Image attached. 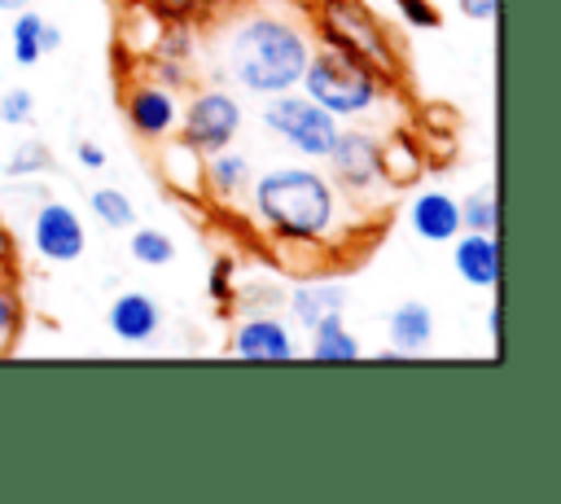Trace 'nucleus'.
<instances>
[{
	"instance_id": "1",
	"label": "nucleus",
	"mask_w": 561,
	"mask_h": 504,
	"mask_svg": "<svg viewBox=\"0 0 561 504\" xmlns=\"http://www.w3.org/2000/svg\"><path fill=\"white\" fill-rule=\"evenodd\" d=\"M311 48L307 39L280 22V18H250L245 26H237L232 44H228V66L232 75L250 88V92H289L302 79Z\"/></svg>"
},
{
	"instance_id": "2",
	"label": "nucleus",
	"mask_w": 561,
	"mask_h": 504,
	"mask_svg": "<svg viewBox=\"0 0 561 504\" xmlns=\"http://www.w3.org/2000/svg\"><path fill=\"white\" fill-rule=\"evenodd\" d=\"M259 219L285 241H316L333 224V188L320 171L276 167L254 184Z\"/></svg>"
},
{
	"instance_id": "3",
	"label": "nucleus",
	"mask_w": 561,
	"mask_h": 504,
	"mask_svg": "<svg viewBox=\"0 0 561 504\" xmlns=\"http://www.w3.org/2000/svg\"><path fill=\"white\" fill-rule=\"evenodd\" d=\"M298 83H302L307 96H311L316 105H324L329 114H359V110H368V105L377 101V92H381L377 70H373L355 48H346V44H333V48L307 57Z\"/></svg>"
},
{
	"instance_id": "4",
	"label": "nucleus",
	"mask_w": 561,
	"mask_h": 504,
	"mask_svg": "<svg viewBox=\"0 0 561 504\" xmlns=\"http://www.w3.org/2000/svg\"><path fill=\"white\" fill-rule=\"evenodd\" d=\"M263 127L285 136L298 153L307 158H324L333 136H337V114H329L324 105H316L311 96H289L276 92V101L263 110Z\"/></svg>"
},
{
	"instance_id": "5",
	"label": "nucleus",
	"mask_w": 561,
	"mask_h": 504,
	"mask_svg": "<svg viewBox=\"0 0 561 504\" xmlns=\"http://www.w3.org/2000/svg\"><path fill=\"white\" fill-rule=\"evenodd\" d=\"M241 127V110L228 92H202L184 110V145L202 153H219Z\"/></svg>"
},
{
	"instance_id": "6",
	"label": "nucleus",
	"mask_w": 561,
	"mask_h": 504,
	"mask_svg": "<svg viewBox=\"0 0 561 504\" xmlns=\"http://www.w3.org/2000/svg\"><path fill=\"white\" fill-rule=\"evenodd\" d=\"M31 237H35V250L48 263H75L83 254V245H88V232H83L75 206H66V202H44L35 210Z\"/></svg>"
},
{
	"instance_id": "7",
	"label": "nucleus",
	"mask_w": 561,
	"mask_h": 504,
	"mask_svg": "<svg viewBox=\"0 0 561 504\" xmlns=\"http://www.w3.org/2000/svg\"><path fill=\"white\" fill-rule=\"evenodd\" d=\"M324 158L346 188H368L381 175V145L368 131H337Z\"/></svg>"
},
{
	"instance_id": "8",
	"label": "nucleus",
	"mask_w": 561,
	"mask_h": 504,
	"mask_svg": "<svg viewBox=\"0 0 561 504\" xmlns=\"http://www.w3.org/2000/svg\"><path fill=\"white\" fill-rule=\"evenodd\" d=\"M232 351L241 359H294L298 355L289 329L276 316H245L232 333Z\"/></svg>"
},
{
	"instance_id": "9",
	"label": "nucleus",
	"mask_w": 561,
	"mask_h": 504,
	"mask_svg": "<svg viewBox=\"0 0 561 504\" xmlns=\"http://www.w3.org/2000/svg\"><path fill=\"white\" fill-rule=\"evenodd\" d=\"M324 31H329V39H333V44H346V48H355L359 57L386 61V48H381V39H377L373 22L364 18V9L333 0V4H329V13H324Z\"/></svg>"
},
{
	"instance_id": "10",
	"label": "nucleus",
	"mask_w": 561,
	"mask_h": 504,
	"mask_svg": "<svg viewBox=\"0 0 561 504\" xmlns=\"http://www.w3.org/2000/svg\"><path fill=\"white\" fill-rule=\"evenodd\" d=\"M456 272L478 289H495V280H500V241H495V232L460 237L456 241Z\"/></svg>"
},
{
	"instance_id": "11",
	"label": "nucleus",
	"mask_w": 561,
	"mask_h": 504,
	"mask_svg": "<svg viewBox=\"0 0 561 504\" xmlns=\"http://www.w3.org/2000/svg\"><path fill=\"white\" fill-rule=\"evenodd\" d=\"M105 320H110L114 337H123V342H149L158 333V324H162V311H158V302L149 294H118L110 302V316Z\"/></svg>"
},
{
	"instance_id": "12",
	"label": "nucleus",
	"mask_w": 561,
	"mask_h": 504,
	"mask_svg": "<svg viewBox=\"0 0 561 504\" xmlns=\"http://www.w3.org/2000/svg\"><path fill=\"white\" fill-rule=\"evenodd\" d=\"M412 228L425 241H451L460 232V202L447 197V193H438V188L421 193L412 202Z\"/></svg>"
},
{
	"instance_id": "13",
	"label": "nucleus",
	"mask_w": 561,
	"mask_h": 504,
	"mask_svg": "<svg viewBox=\"0 0 561 504\" xmlns=\"http://www.w3.org/2000/svg\"><path fill=\"white\" fill-rule=\"evenodd\" d=\"M127 118L140 136H167L175 127V101L167 88H136L127 96Z\"/></svg>"
},
{
	"instance_id": "14",
	"label": "nucleus",
	"mask_w": 561,
	"mask_h": 504,
	"mask_svg": "<svg viewBox=\"0 0 561 504\" xmlns=\"http://www.w3.org/2000/svg\"><path fill=\"white\" fill-rule=\"evenodd\" d=\"M430 337H434V311H430L425 302L412 298V302H399V307L390 311V342H394L399 355L425 351Z\"/></svg>"
},
{
	"instance_id": "15",
	"label": "nucleus",
	"mask_w": 561,
	"mask_h": 504,
	"mask_svg": "<svg viewBox=\"0 0 561 504\" xmlns=\"http://www.w3.org/2000/svg\"><path fill=\"white\" fill-rule=\"evenodd\" d=\"M57 44H61L57 26H48L39 13H18V22H13V61L18 66H35Z\"/></svg>"
},
{
	"instance_id": "16",
	"label": "nucleus",
	"mask_w": 561,
	"mask_h": 504,
	"mask_svg": "<svg viewBox=\"0 0 561 504\" xmlns=\"http://www.w3.org/2000/svg\"><path fill=\"white\" fill-rule=\"evenodd\" d=\"M359 355L355 333L342 324V316H324L311 324V359L316 364H346Z\"/></svg>"
},
{
	"instance_id": "17",
	"label": "nucleus",
	"mask_w": 561,
	"mask_h": 504,
	"mask_svg": "<svg viewBox=\"0 0 561 504\" xmlns=\"http://www.w3.org/2000/svg\"><path fill=\"white\" fill-rule=\"evenodd\" d=\"M342 307H346L342 285H302V289L289 294V311H294V320L307 324V329H311L316 320H324V316H342Z\"/></svg>"
},
{
	"instance_id": "18",
	"label": "nucleus",
	"mask_w": 561,
	"mask_h": 504,
	"mask_svg": "<svg viewBox=\"0 0 561 504\" xmlns=\"http://www.w3.org/2000/svg\"><path fill=\"white\" fill-rule=\"evenodd\" d=\"M88 206H92V215H96L105 228H131V224H136V206H131V197L118 193V188H92V193H88Z\"/></svg>"
},
{
	"instance_id": "19",
	"label": "nucleus",
	"mask_w": 561,
	"mask_h": 504,
	"mask_svg": "<svg viewBox=\"0 0 561 504\" xmlns=\"http://www.w3.org/2000/svg\"><path fill=\"white\" fill-rule=\"evenodd\" d=\"M131 254L140 263H149V267H162V263L175 259V241L167 232H158V228H140V232H131Z\"/></svg>"
},
{
	"instance_id": "20",
	"label": "nucleus",
	"mask_w": 561,
	"mask_h": 504,
	"mask_svg": "<svg viewBox=\"0 0 561 504\" xmlns=\"http://www.w3.org/2000/svg\"><path fill=\"white\" fill-rule=\"evenodd\" d=\"M495 219H500L495 193H473V197L460 202V228H469V232H495Z\"/></svg>"
},
{
	"instance_id": "21",
	"label": "nucleus",
	"mask_w": 561,
	"mask_h": 504,
	"mask_svg": "<svg viewBox=\"0 0 561 504\" xmlns=\"http://www.w3.org/2000/svg\"><path fill=\"white\" fill-rule=\"evenodd\" d=\"M35 171H53V153L44 140H22L4 162V175H35Z\"/></svg>"
},
{
	"instance_id": "22",
	"label": "nucleus",
	"mask_w": 561,
	"mask_h": 504,
	"mask_svg": "<svg viewBox=\"0 0 561 504\" xmlns=\"http://www.w3.org/2000/svg\"><path fill=\"white\" fill-rule=\"evenodd\" d=\"M210 180H215L219 193H237L250 180V162L241 153H215L210 158Z\"/></svg>"
},
{
	"instance_id": "23",
	"label": "nucleus",
	"mask_w": 561,
	"mask_h": 504,
	"mask_svg": "<svg viewBox=\"0 0 561 504\" xmlns=\"http://www.w3.org/2000/svg\"><path fill=\"white\" fill-rule=\"evenodd\" d=\"M31 110H35V101H31L26 88H9V92L0 96V123H26Z\"/></svg>"
},
{
	"instance_id": "24",
	"label": "nucleus",
	"mask_w": 561,
	"mask_h": 504,
	"mask_svg": "<svg viewBox=\"0 0 561 504\" xmlns=\"http://www.w3.org/2000/svg\"><path fill=\"white\" fill-rule=\"evenodd\" d=\"M18 324H22V302H18L13 289H0V351L13 342Z\"/></svg>"
},
{
	"instance_id": "25",
	"label": "nucleus",
	"mask_w": 561,
	"mask_h": 504,
	"mask_svg": "<svg viewBox=\"0 0 561 504\" xmlns=\"http://www.w3.org/2000/svg\"><path fill=\"white\" fill-rule=\"evenodd\" d=\"M193 158H197V153H193L188 145H180V149H167V171H171V180L180 175V180L193 188V184H197V171H188V162H193Z\"/></svg>"
},
{
	"instance_id": "26",
	"label": "nucleus",
	"mask_w": 561,
	"mask_h": 504,
	"mask_svg": "<svg viewBox=\"0 0 561 504\" xmlns=\"http://www.w3.org/2000/svg\"><path fill=\"white\" fill-rule=\"evenodd\" d=\"M394 4H399V13H403L412 26H438V13H434L430 0H394Z\"/></svg>"
},
{
	"instance_id": "27",
	"label": "nucleus",
	"mask_w": 561,
	"mask_h": 504,
	"mask_svg": "<svg viewBox=\"0 0 561 504\" xmlns=\"http://www.w3.org/2000/svg\"><path fill=\"white\" fill-rule=\"evenodd\" d=\"M460 13L473 22H491L500 13V0H460Z\"/></svg>"
},
{
	"instance_id": "28",
	"label": "nucleus",
	"mask_w": 561,
	"mask_h": 504,
	"mask_svg": "<svg viewBox=\"0 0 561 504\" xmlns=\"http://www.w3.org/2000/svg\"><path fill=\"white\" fill-rule=\"evenodd\" d=\"M228 276H232V259H219V263H215V272H210V294H215V298H232Z\"/></svg>"
},
{
	"instance_id": "29",
	"label": "nucleus",
	"mask_w": 561,
	"mask_h": 504,
	"mask_svg": "<svg viewBox=\"0 0 561 504\" xmlns=\"http://www.w3.org/2000/svg\"><path fill=\"white\" fill-rule=\"evenodd\" d=\"M202 4H210V0H153V9L167 13V18H188V13L202 9Z\"/></svg>"
},
{
	"instance_id": "30",
	"label": "nucleus",
	"mask_w": 561,
	"mask_h": 504,
	"mask_svg": "<svg viewBox=\"0 0 561 504\" xmlns=\"http://www.w3.org/2000/svg\"><path fill=\"white\" fill-rule=\"evenodd\" d=\"M162 53H167V57H184V53H188V31H184V26L171 31V35L162 39Z\"/></svg>"
},
{
	"instance_id": "31",
	"label": "nucleus",
	"mask_w": 561,
	"mask_h": 504,
	"mask_svg": "<svg viewBox=\"0 0 561 504\" xmlns=\"http://www.w3.org/2000/svg\"><path fill=\"white\" fill-rule=\"evenodd\" d=\"M79 162H83V167H92V171H96V167H105V153H101V145L83 140V145H79Z\"/></svg>"
},
{
	"instance_id": "32",
	"label": "nucleus",
	"mask_w": 561,
	"mask_h": 504,
	"mask_svg": "<svg viewBox=\"0 0 561 504\" xmlns=\"http://www.w3.org/2000/svg\"><path fill=\"white\" fill-rule=\"evenodd\" d=\"M158 79H162V83H175V88H180V83H184V70H180L175 61H162V66H158Z\"/></svg>"
},
{
	"instance_id": "33",
	"label": "nucleus",
	"mask_w": 561,
	"mask_h": 504,
	"mask_svg": "<svg viewBox=\"0 0 561 504\" xmlns=\"http://www.w3.org/2000/svg\"><path fill=\"white\" fill-rule=\"evenodd\" d=\"M13 259V237H9V228L0 224V263H9Z\"/></svg>"
},
{
	"instance_id": "34",
	"label": "nucleus",
	"mask_w": 561,
	"mask_h": 504,
	"mask_svg": "<svg viewBox=\"0 0 561 504\" xmlns=\"http://www.w3.org/2000/svg\"><path fill=\"white\" fill-rule=\"evenodd\" d=\"M26 4H31V0H0L4 13H18V9H26Z\"/></svg>"
}]
</instances>
